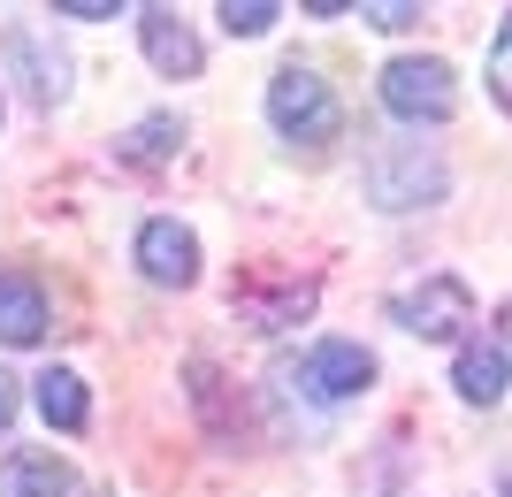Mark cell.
<instances>
[{
    "mask_svg": "<svg viewBox=\"0 0 512 497\" xmlns=\"http://www.w3.org/2000/svg\"><path fill=\"white\" fill-rule=\"evenodd\" d=\"M62 23H115V0H54Z\"/></svg>",
    "mask_w": 512,
    "mask_h": 497,
    "instance_id": "cell-17",
    "label": "cell"
},
{
    "mask_svg": "<svg viewBox=\"0 0 512 497\" xmlns=\"http://www.w3.org/2000/svg\"><path fill=\"white\" fill-rule=\"evenodd\" d=\"M360 23H375V31H413V23H421V8H406V0H367Z\"/></svg>",
    "mask_w": 512,
    "mask_h": 497,
    "instance_id": "cell-16",
    "label": "cell"
},
{
    "mask_svg": "<svg viewBox=\"0 0 512 497\" xmlns=\"http://www.w3.org/2000/svg\"><path fill=\"white\" fill-rule=\"evenodd\" d=\"M0 54L16 62V77L31 85V100H46V108H54V100L69 92V62L39 39V31H31V23H8V31H0Z\"/></svg>",
    "mask_w": 512,
    "mask_h": 497,
    "instance_id": "cell-6",
    "label": "cell"
},
{
    "mask_svg": "<svg viewBox=\"0 0 512 497\" xmlns=\"http://www.w3.org/2000/svg\"><path fill=\"white\" fill-rule=\"evenodd\" d=\"M8 421H16V383L0 375V429H8Z\"/></svg>",
    "mask_w": 512,
    "mask_h": 497,
    "instance_id": "cell-18",
    "label": "cell"
},
{
    "mask_svg": "<svg viewBox=\"0 0 512 497\" xmlns=\"http://www.w3.org/2000/svg\"><path fill=\"white\" fill-rule=\"evenodd\" d=\"M39 337H46L39 283L16 276V268H0V345H39Z\"/></svg>",
    "mask_w": 512,
    "mask_h": 497,
    "instance_id": "cell-10",
    "label": "cell"
},
{
    "mask_svg": "<svg viewBox=\"0 0 512 497\" xmlns=\"http://www.w3.org/2000/svg\"><path fill=\"white\" fill-rule=\"evenodd\" d=\"M291 383H299L314 406H344V398H360V390L375 383V352H367V345H344V337H321V345L299 360Z\"/></svg>",
    "mask_w": 512,
    "mask_h": 497,
    "instance_id": "cell-5",
    "label": "cell"
},
{
    "mask_svg": "<svg viewBox=\"0 0 512 497\" xmlns=\"http://www.w3.org/2000/svg\"><path fill=\"white\" fill-rule=\"evenodd\" d=\"M390 322L428 337V345H451V337L474 329V291L459 276H421V291H398V299H390Z\"/></svg>",
    "mask_w": 512,
    "mask_h": 497,
    "instance_id": "cell-3",
    "label": "cell"
},
{
    "mask_svg": "<svg viewBox=\"0 0 512 497\" xmlns=\"http://www.w3.org/2000/svg\"><path fill=\"white\" fill-rule=\"evenodd\" d=\"M383 108L406 115V123H444L459 108V85H451V69L436 54H398L383 69Z\"/></svg>",
    "mask_w": 512,
    "mask_h": 497,
    "instance_id": "cell-4",
    "label": "cell"
},
{
    "mask_svg": "<svg viewBox=\"0 0 512 497\" xmlns=\"http://www.w3.org/2000/svg\"><path fill=\"white\" fill-rule=\"evenodd\" d=\"M490 92L512 108V16L497 23V39H490Z\"/></svg>",
    "mask_w": 512,
    "mask_h": 497,
    "instance_id": "cell-15",
    "label": "cell"
},
{
    "mask_svg": "<svg viewBox=\"0 0 512 497\" xmlns=\"http://www.w3.org/2000/svg\"><path fill=\"white\" fill-rule=\"evenodd\" d=\"M222 31L230 39H260V31H276V8L268 0H222Z\"/></svg>",
    "mask_w": 512,
    "mask_h": 497,
    "instance_id": "cell-14",
    "label": "cell"
},
{
    "mask_svg": "<svg viewBox=\"0 0 512 497\" xmlns=\"http://www.w3.org/2000/svg\"><path fill=\"white\" fill-rule=\"evenodd\" d=\"M367 199H375L383 215H413L428 199H444V161L428 146H375V161H367Z\"/></svg>",
    "mask_w": 512,
    "mask_h": 497,
    "instance_id": "cell-2",
    "label": "cell"
},
{
    "mask_svg": "<svg viewBox=\"0 0 512 497\" xmlns=\"http://www.w3.org/2000/svg\"><path fill=\"white\" fill-rule=\"evenodd\" d=\"M268 123L283 130V138H291V146H329V138H337V92L321 85L314 69H276V85H268Z\"/></svg>",
    "mask_w": 512,
    "mask_h": 497,
    "instance_id": "cell-1",
    "label": "cell"
},
{
    "mask_svg": "<svg viewBox=\"0 0 512 497\" xmlns=\"http://www.w3.org/2000/svg\"><path fill=\"white\" fill-rule=\"evenodd\" d=\"M497 360H512V306H505V329H497Z\"/></svg>",
    "mask_w": 512,
    "mask_h": 497,
    "instance_id": "cell-19",
    "label": "cell"
},
{
    "mask_svg": "<svg viewBox=\"0 0 512 497\" xmlns=\"http://www.w3.org/2000/svg\"><path fill=\"white\" fill-rule=\"evenodd\" d=\"M0 497H85V482L69 475L54 452H16L0 467Z\"/></svg>",
    "mask_w": 512,
    "mask_h": 497,
    "instance_id": "cell-9",
    "label": "cell"
},
{
    "mask_svg": "<svg viewBox=\"0 0 512 497\" xmlns=\"http://www.w3.org/2000/svg\"><path fill=\"white\" fill-rule=\"evenodd\" d=\"M176 146H184V115H176V108L146 115V123L130 130V138H115V153H123V161H138V169H153V161H169Z\"/></svg>",
    "mask_w": 512,
    "mask_h": 497,
    "instance_id": "cell-13",
    "label": "cell"
},
{
    "mask_svg": "<svg viewBox=\"0 0 512 497\" xmlns=\"http://www.w3.org/2000/svg\"><path fill=\"white\" fill-rule=\"evenodd\" d=\"M138 268H146L153 283H176V291H184V283L199 276V238L169 215L146 222V230H138Z\"/></svg>",
    "mask_w": 512,
    "mask_h": 497,
    "instance_id": "cell-7",
    "label": "cell"
},
{
    "mask_svg": "<svg viewBox=\"0 0 512 497\" xmlns=\"http://www.w3.org/2000/svg\"><path fill=\"white\" fill-rule=\"evenodd\" d=\"M451 383H459L467 406H497V398H505V360H497V345H459Z\"/></svg>",
    "mask_w": 512,
    "mask_h": 497,
    "instance_id": "cell-12",
    "label": "cell"
},
{
    "mask_svg": "<svg viewBox=\"0 0 512 497\" xmlns=\"http://www.w3.org/2000/svg\"><path fill=\"white\" fill-rule=\"evenodd\" d=\"M31 390H39V413H46V429H62V436H69V429H85L92 398H85V383H77L69 368H46Z\"/></svg>",
    "mask_w": 512,
    "mask_h": 497,
    "instance_id": "cell-11",
    "label": "cell"
},
{
    "mask_svg": "<svg viewBox=\"0 0 512 497\" xmlns=\"http://www.w3.org/2000/svg\"><path fill=\"white\" fill-rule=\"evenodd\" d=\"M138 39H146V62L161 69V77H199V39H192V23L184 16H169V8H146L138 16Z\"/></svg>",
    "mask_w": 512,
    "mask_h": 497,
    "instance_id": "cell-8",
    "label": "cell"
}]
</instances>
